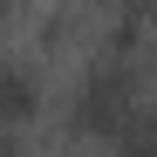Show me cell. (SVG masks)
I'll list each match as a JSON object with an SVG mask.
<instances>
[{
    "instance_id": "7a4b0ae2",
    "label": "cell",
    "mask_w": 157,
    "mask_h": 157,
    "mask_svg": "<svg viewBox=\"0 0 157 157\" xmlns=\"http://www.w3.org/2000/svg\"><path fill=\"white\" fill-rule=\"evenodd\" d=\"M28 102H34V75L21 62H0V116H28Z\"/></svg>"
},
{
    "instance_id": "6da1fadb",
    "label": "cell",
    "mask_w": 157,
    "mask_h": 157,
    "mask_svg": "<svg viewBox=\"0 0 157 157\" xmlns=\"http://www.w3.org/2000/svg\"><path fill=\"white\" fill-rule=\"evenodd\" d=\"M75 123L102 130V137H123L137 123V75L123 62H96L82 82H75Z\"/></svg>"
}]
</instances>
